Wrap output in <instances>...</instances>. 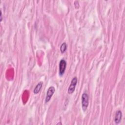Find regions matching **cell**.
Masks as SVG:
<instances>
[{
  "instance_id": "obj_8",
  "label": "cell",
  "mask_w": 125,
  "mask_h": 125,
  "mask_svg": "<svg viewBox=\"0 0 125 125\" xmlns=\"http://www.w3.org/2000/svg\"><path fill=\"white\" fill-rule=\"evenodd\" d=\"M2 21V13L1 11L0 12V21Z\"/></svg>"
},
{
  "instance_id": "obj_2",
  "label": "cell",
  "mask_w": 125,
  "mask_h": 125,
  "mask_svg": "<svg viewBox=\"0 0 125 125\" xmlns=\"http://www.w3.org/2000/svg\"><path fill=\"white\" fill-rule=\"evenodd\" d=\"M77 83V78L76 77H75L72 79L71 81V83L69 85V86L68 87V93L69 94H71L74 92Z\"/></svg>"
},
{
  "instance_id": "obj_5",
  "label": "cell",
  "mask_w": 125,
  "mask_h": 125,
  "mask_svg": "<svg viewBox=\"0 0 125 125\" xmlns=\"http://www.w3.org/2000/svg\"><path fill=\"white\" fill-rule=\"evenodd\" d=\"M122 112L120 110H118L116 113L115 119H114V121L115 124H118L120 123L122 119Z\"/></svg>"
},
{
  "instance_id": "obj_7",
  "label": "cell",
  "mask_w": 125,
  "mask_h": 125,
  "mask_svg": "<svg viewBox=\"0 0 125 125\" xmlns=\"http://www.w3.org/2000/svg\"><path fill=\"white\" fill-rule=\"evenodd\" d=\"M67 48V45L65 42L62 43L60 46V51L62 53H63L66 51Z\"/></svg>"
},
{
  "instance_id": "obj_3",
  "label": "cell",
  "mask_w": 125,
  "mask_h": 125,
  "mask_svg": "<svg viewBox=\"0 0 125 125\" xmlns=\"http://www.w3.org/2000/svg\"><path fill=\"white\" fill-rule=\"evenodd\" d=\"M55 91V88L54 86H51L48 88V89L47 90V93H46V98H45V103H48L50 101L52 96H53V94L54 93Z\"/></svg>"
},
{
  "instance_id": "obj_1",
  "label": "cell",
  "mask_w": 125,
  "mask_h": 125,
  "mask_svg": "<svg viewBox=\"0 0 125 125\" xmlns=\"http://www.w3.org/2000/svg\"><path fill=\"white\" fill-rule=\"evenodd\" d=\"M89 97L86 93H83L82 96V107L84 111H85L87 108L89 104Z\"/></svg>"
},
{
  "instance_id": "obj_4",
  "label": "cell",
  "mask_w": 125,
  "mask_h": 125,
  "mask_svg": "<svg viewBox=\"0 0 125 125\" xmlns=\"http://www.w3.org/2000/svg\"><path fill=\"white\" fill-rule=\"evenodd\" d=\"M66 67V62L65 60L62 59L59 63V75L62 76L64 74Z\"/></svg>"
},
{
  "instance_id": "obj_6",
  "label": "cell",
  "mask_w": 125,
  "mask_h": 125,
  "mask_svg": "<svg viewBox=\"0 0 125 125\" xmlns=\"http://www.w3.org/2000/svg\"><path fill=\"white\" fill-rule=\"evenodd\" d=\"M42 86V82H39L36 85V86H35V87L34 89V91H33L34 93L35 94H38L39 92V91H40V90L41 89Z\"/></svg>"
}]
</instances>
